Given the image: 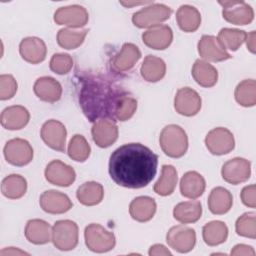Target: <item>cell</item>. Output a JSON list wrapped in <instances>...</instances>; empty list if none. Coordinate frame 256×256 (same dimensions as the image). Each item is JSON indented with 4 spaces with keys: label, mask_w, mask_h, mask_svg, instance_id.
I'll list each match as a JSON object with an SVG mask.
<instances>
[{
    "label": "cell",
    "mask_w": 256,
    "mask_h": 256,
    "mask_svg": "<svg viewBox=\"0 0 256 256\" xmlns=\"http://www.w3.org/2000/svg\"><path fill=\"white\" fill-rule=\"evenodd\" d=\"M158 156L141 143H127L109 159V174L119 186L138 189L147 186L157 172Z\"/></svg>",
    "instance_id": "1"
},
{
    "label": "cell",
    "mask_w": 256,
    "mask_h": 256,
    "mask_svg": "<svg viewBox=\"0 0 256 256\" xmlns=\"http://www.w3.org/2000/svg\"><path fill=\"white\" fill-rule=\"evenodd\" d=\"M122 94L108 80L91 76L83 79L79 103L90 122L94 123L101 118L114 119V110Z\"/></svg>",
    "instance_id": "2"
},
{
    "label": "cell",
    "mask_w": 256,
    "mask_h": 256,
    "mask_svg": "<svg viewBox=\"0 0 256 256\" xmlns=\"http://www.w3.org/2000/svg\"><path fill=\"white\" fill-rule=\"evenodd\" d=\"M162 151L171 158L182 157L188 149V137L185 130L176 124L165 126L159 137Z\"/></svg>",
    "instance_id": "3"
},
{
    "label": "cell",
    "mask_w": 256,
    "mask_h": 256,
    "mask_svg": "<svg viewBox=\"0 0 256 256\" xmlns=\"http://www.w3.org/2000/svg\"><path fill=\"white\" fill-rule=\"evenodd\" d=\"M84 238L87 248L96 253L108 252L116 244L115 235L97 223H91L86 226Z\"/></svg>",
    "instance_id": "4"
},
{
    "label": "cell",
    "mask_w": 256,
    "mask_h": 256,
    "mask_svg": "<svg viewBox=\"0 0 256 256\" xmlns=\"http://www.w3.org/2000/svg\"><path fill=\"white\" fill-rule=\"evenodd\" d=\"M78 226L74 221L59 220L54 223L51 241L57 249L62 251L74 249L78 244Z\"/></svg>",
    "instance_id": "5"
},
{
    "label": "cell",
    "mask_w": 256,
    "mask_h": 256,
    "mask_svg": "<svg viewBox=\"0 0 256 256\" xmlns=\"http://www.w3.org/2000/svg\"><path fill=\"white\" fill-rule=\"evenodd\" d=\"M172 9L161 3H151L132 16L133 24L138 28H150L170 18Z\"/></svg>",
    "instance_id": "6"
},
{
    "label": "cell",
    "mask_w": 256,
    "mask_h": 256,
    "mask_svg": "<svg viewBox=\"0 0 256 256\" xmlns=\"http://www.w3.org/2000/svg\"><path fill=\"white\" fill-rule=\"evenodd\" d=\"M223 7V18L235 25H247L254 19L253 8L242 0L218 1Z\"/></svg>",
    "instance_id": "7"
},
{
    "label": "cell",
    "mask_w": 256,
    "mask_h": 256,
    "mask_svg": "<svg viewBox=\"0 0 256 256\" xmlns=\"http://www.w3.org/2000/svg\"><path fill=\"white\" fill-rule=\"evenodd\" d=\"M4 156L8 163L14 166H25L33 159V148L22 138L9 140L4 146Z\"/></svg>",
    "instance_id": "8"
},
{
    "label": "cell",
    "mask_w": 256,
    "mask_h": 256,
    "mask_svg": "<svg viewBox=\"0 0 256 256\" xmlns=\"http://www.w3.org/2000/svg\"><path fill=\"white\" fill-rule=\"evenodd\" d=\"M205 145L213 155L228 154L234 149L235 140L232 132L224 127H217L208 132Z\"/></svg>",
    "instance_id": "9"
},
{
    "label": "cell",
    "mask_w": 256,
    "mask_h": 256,
    "mask_svg": "<svg viewBox=\"0 0 256 256\" xmlns=\"http://www.w3.org/2000/svg\"><path fill=\"white\" fill-rule=\"evenodd\" d=\"M168 245L179 253L191 251L196 243L195 230L189 226L176 225L169 229L166 235Z\"/></svg>",
    "instance_id": "10"
},
{
    "label": "cell",
    "mask_w": 256,
    "mask_h": 256,
    "mask_svg": "<svg viewBox=\"0 0 256 256\" xmlns=\"http://www.w3.org/2000/svg\"><path fill=\"white\" fill-rule=\"evenodd\" d=\"M221 175L227 183L233 185L243 183L250 178L251 162L241 157L232 158L223 164Z\"/></svg>",
    "instance_id": "11"
},
{
    "label": "cell",
    "mask_w": 256,
    "mask_h": 256,
    "mask_svg": "<svg viewBox=\"0 0 256 256\" xmlns=\"http://www.w3.org/2000/svg\"><path fill=\"white\" fill-rule=\"evenodd\" d=\"M40 135L44 143L53 150L65 151L67 131L60 121L54 119L46 121L41 127Z\"/></svg>",
    "instance_id": "12"
},
{
    "label": "cell",
    "mask_w": 256,
    "mask_h": 256,
    "mask_svg": "<svg viewBox=\"0 0 256 256\" xmlns=\"http://www.w3.org/2000/svg\"><path fill=\"white\" fill-rule=\"evenodd\" d=\"M174 108L180 115L194 116L201 109V97L190 87L180 88L174 98Z\"/></svg>",
    "instance_id": "13"
},
{
    "label": "cell",
    "mask_w": 256,
    "mask_h": 256,
    "mask_svg": "<svg viewBox=\"0 0 256 256\" xmlns=\"http://www.w3.org/2000/svg\"><path fill=\"white\" fill-rule=\"evenodd\" d=\"M89 15L87 10L80 5L60 7L54 13V21L58 25H65L70 28H80L87 24Z\"/></svg>",
    "instance_id": "14"
},
{
    "label": "cell",
    "mask_w": 256,
    "mask_h": 256,
    "mask_svg": "<svg viewBox=\"0 0 256 256\" xmlns=\"http://www.w3.org/2000/svg\"><path fill=\"white\" fill-rule=\"evenodd\" d=\"M91 134L97 146L107 148L117 140L118 127L114 119L101 118L93 123Z\"/></svg>",
    "instance_id": "15"
},
{
    "label": "cell",
    "mask_w": 256,
    "mask_h": 256,
    "mask_svg": "<svg viewBox=\"0 0 256 256\" xmlns=\"http://www.w3.org/2000/svg\"><path fill=\"white\" fill-rule=\"evenodd\" d=\"M45 178L53 185L68 187L75 181L76 173L70 165L60 160H52L45 168Z\"/></svg>",
    "instance_id": "16"
},
{
    "label": "cell",
    "mask_w": 256,
    "mask_h": 256,
    "mask_svg": "<svg viewBox=\"0 0 256 256\" xmlns=\"http://www.w3.org/2000/svg\"><path fill=\"white\" fill-rule=\"evenodd\" d=\"M197 47L199 55L208 61L221 62L232 57L220 43L218 38L212 35H203L200 38Z\"/></svg>",
    "instance_id": "17"
},
{
    "label": "cell",
    "mask_w": 256,
    "mask_h": 256,
    "mask_svg": "<svg viewBox=\"0 0 256 256\" xmlns=\"http://www.w3.org/2000/svg\"><path fill=\"white\" fill-rule=\"evenodd\" d=\"M143 43L154 50H164L173 40L172 29L168 25L158 24L150 27L142 34Z\"/></svg>",
    "instance_id": "18"
},
{
    "label": "cell",
    "mask_w": 256,
    "mask_h": 256,
    "mask_svg": "<svg viewBox=\"0 0 256 256\" xmlns=\"http://www.w3.org/2000/svg\"><path fill=\"white\" fill-rule=\"evenodd\" d=\"M40 207L43 211L50 214H62L69 211L73 204L70 198L56 190H47L43 192L39 199Z\"/></svg>",
    "instance_id": "19"
},
{
    "label": "cell",
    "mask_w": 256,
    "mask_h": 256,
    "mask_svg": "<svg viewBox=\"0 0 256 256\" xmlns=\"http://www.w3.org/2000/svg\"><path fill=\"white\" fill-rule=\"evenodd\" d=\"M140 58L141 51L139 48L133 43H125L121 50L112 58L110 66L115 73L125 72L132 69Z\"/></svg>",
    "instance_id": "20"
},
{
    "label": "cell",
    "mask_w": 256,
    "mask_h": 256,
    "mask_svg": "<svg viewBox=\"0 0 256 256\" xmlns=\"http://www.w3.org/2000/svg\"><path fill=\"white\" fill-rule=\"evenodd\" d=\"M21 57L31 64H38L45 60L47 48L44 41L38 37H26L19 45Z\"/></svg>",
    "instance_id": "21"
},
{
    "label": "cell",
    "mask_w": 256,
    "mask_h": 256,
    "mask_svg": "<svg viewBox=\"0 0 256 256\" xmlns=\"http://www.w3.org/2000/svg\"><path fill=\"white\" fill-rule=\"evenodd\" d=\"M35 95L42 101L48 103L57 102L62 95L61 84L50 76H43L38 78L33 86Z\"/></svg>",
    "instance_id": "22"
},
{
    "label": "cell",
    "mask_w": 256,
    "mask_h": 256,
    "mask_svg": "<svg viewBox=\"0 0 256 256\" xmlns=\"http://www.w3.org/2000/svg\"><path fill=\"white\" fill-rule=\"evenodd\" d=\"M1 125L8 130H19L24 128L29 120V111L21 105L6 107L1 113Z\"/></svg>",
    "instance_id": "23"
},
{
    "label": "cell",
    "mask_w": 256,
    "mask_h": 256,
    "mask_svg": "<svg viewBox=\"0 0 256 256\" xmlns=\"http://www.w3.org/2000/svg\"><path fill=\"white\" fill-rule=\"evenodd\" d=\"M25 237L33 244H46L52 239V227L41 219H31L25 226Z\"/></svg>",
    "instance_id": "24"
},
{
    "label": "cell",
    "mask_w": 256,
    "mask_h": 256,
    "mask_svg": "<svg viewBox=\"0 0 256 256\" xmlns=\"http://www.w3.org/2000/svg\"><path fill=\"white\" fill-rule=\"evenodd\" d=\"M206 182L203 176L196 171L186 172L180 180V192L189 199L200 197L205 191Z\"/></svg>",
    "instance_id": "25"
},
{
    "label": "cell",
    "mask_w": 256,
    "mask_h": 256,
    "mask_svg": "<svg viewBox=\"0 0 256 256\" xmlns=\"http://www.w3.org/2000/svg\"><path fill=\"white\" fill-rule=\"evenodd\" d=\"M156 202L149 196H139L133 199L129 205L130 216L138 222H147L153 218L156 212Z\"/></svg>",
    "instance_id": "26"
},
{
    "label": "cell",
    "mask_w": 256,
    "mask_h": 256,
    "mask_svg": "<svg viewBox=\"0 0 256 256\" xmlns=\"http://www.w3.org/2000/svg\"><path fill=\"white\" fill-rule=\"evenodd\" d=\"M233 204V196L224 187H215L211 190L208 197V208L215 215L227 213Z\"/></svg>",
    "instance_id": "27"
},
{
    "label": "cell",
    "mask_w": 256,
    "mask_h": 256,
    "mask_svg": "<svg viewBox=\"0 0 256 256\" xmlns=\"http://www.w3.org/2000/svg\"><path fill=\"white\" fill-rule=\"evenodd\" d=\"M192 76L194 80L202 87H213L218 80L216 68L205 60L197 59L192 67Z\"/></svg>",
    "instance_id": "28"
},
{
    "label": "cell",
    "mask_w": 256,
    "mask_h": 256,
    "mask_svg": "<svg viewBox=\"0 0 256 256\" xmlns=\"http://www.w3.org/2000/svg\"><path fill=\"white\" fill-rule=\"evenodd\" d=\"M202 215V205L197 200H190L178 203L173 209L174 218L183 224L194 223Z\"/></svg>",
    "instance_id": "29"
},
{
    "label": "cell",
    "mask_w": 256,
    "mask_h": 256,
    "mask_svg": "<svg viewBox=\"0 0 256 256\" xmlns=\"http://www.w3.org/2000/svg\"><path fill=\"white\" fill-rule=\"evenodd\" d=\"M78 201L85 206L99 204L104 197L103 186L95 181H88L80 185L76 192Z\"/></svg>",
    "instance_id": "30"
},
{
    "label": "cell",
    "mask_w": 256,
    "mask_h": 256,
    "mask_svg": "<svg viewBox=\"0 0 256 256\" xmlns=\"http://www.w3.org/2000/svg\"><path fill=\"white\" fill-rule=\"evenodd\" d=\"M176 20L182 31L194 32L201 24V14L191 5H182L176 12Z\"/></svg>",
    "instance_id": "31"
},
{
    "label": "cell",
    "mask_w": 256,
    "mask_h": 256,
    "mask_svg": "<svg viewBox=\"0 0 256 256\" xmlns=\"http://www.w3.org/2000/svg\"><path fill=\"white\" fill-rule=\"evenodd\" d=\"M141 76L148 82L161 80L166 73V64L163 59L153 55H147L140 68Z\"/></svg>",
    "instance_id": "32"
},
{
    "label": "cell",
    "mask_w": 256,
    "mask_h": 256,
    "mask_svg": "<svg viewBox=\"0 0 256 256\" xmlns=\"http://www.w3.org/2000/svg\"><path fill=\"white\" fill-rule=\"evenodd\" d=\"M202 236L207 245L217 246L226 241L228 237V227L222 221H211L203 226Z\"/></svg>",
    "instance_id": "33"
},
{
    "label": "cell",
    "mask_w": 256,
    "mask_h": 256,
    "mask_svg": "<svg viewBox=\"0 0 256 256\" xmlns=\"http://www.w3.org/2000/svg\"><path fill=\"white\" fill-rule=\"evenodd\" d=\"M177 171L172 165H163L161 175L154 184V192L160 196H168L175 190L177 184Z\"/></svg>",
    "instance_id": "34"
},
{
    "label": "cell",
    "mask_w": 256,
    "mask_h": 256,
    "mask_svg": "<svg viewBox=\"0 0 256 256\" xmlns=\"http://www.w3.org/2000/svg\"><path fill=\"white\" fill-rule=\"evenodd\" d=\"M26 191L27 181L19 174L8 175L2 180L1 192L9 199H19L25 195Z\"/></svg>",
    "instance_id": "35"
},
{
    "label": "cell",
    "mask_w": 256,
    "mask_h": 256,
    "mask_svg": "<svg viewBox=\"0 0 256 256\" xmlns=\"http://www.w3.org/2000/svg\"><path fill=\"white\" fill-rule=\"evenodd\" d=\"M87 33V29L73 30L71 28H62L57 33V42L64 49H76L84 42Z\"/></svg>",
    "instance_id": "36"
},
{
    "label": "cell",
    "mask_w": 256,
    "mask_h": 256,
    "mask_svg": "<svg viewBox=\"0 0 256 256\" xmlns=\"http://www.w3.org/2000/svg\"><path fill=\"white\" fill-rule=\"evenodd\" d=\"M235 99L243 107H251L256 104V82L254 79L241 81L235 88Z\"/></svg>",
    "instance_id": "37"
},
{
    "label": "cell",
    "mask_w": 256,
    "mask_h": 256,
    "mask_svg": "<svg viewBox=\"0 0 256 256\" xmlns=\"http://www.w3.org/2000/svg\"><path fill=\"white\" fill-rule=\"evenodd\" d=\"M247 33L235 28H222L218 33V40L226 49L236 51L246 40Z\"/></svg>",
    "instance_id": "38"
},
{
    "label": "cell",
    "mask_w": 256,
    "mask_h": 256,
    "mask_svg": "<svg viewBox=\"0 0 256 256\" xmlns=\"http://www.w3.org/2000/svg\"><path fill=\"white\" fill-rule=\"evenodd\" d=\"M90 145L84 136L76 134L71 138L68 144L67 153L72 160L77 162H84L90 156Z\"/></svg>",
    "instance_id": "39"
},
{
    "label": "cell",
    "mask_w": 256,
    "mask_h": 256,
    "mask_svg": "<svg viewBox=\"0 0 256 256\" xmlns=\"http://www.w3.org/2000/svg\"><path fill=\"white\" fill-rule=\"evenodd\" d=\"M137 109V101L132 96L123 93L116 104L114 110V119L119 121L129 120Z\"/></svg>",
    "instance_id": "40"
},
{
    "label": "cell",
    "mask_w": 256,
    "mask_h": 256,
    "mask_svg": "<svg viewBox=\"0 0 256 256\" xmlns=\"http://www.w3.org/2000/svg\"><path fill=\"white\" fill-rule=\"evenodd\" d=\"M235 230L238 235L251 239L256 238V213L246 212L242 214L235 223Z\"/></svg>",
    "instance_id": "41"
},
{
    "label": "cell",
    "mask_w": 256,
    "mask_h": 256,
    "mask_svg": "<svg viewBox=\"0 0 256 256\" xmlns=\"http://www.w3.org/2000/svg\"><path fill=\"white\" fill-rule=\"evenodd\" d=\"M50 69L56 74L63 75L67 74L73 66V59L69 54L56 53L50 60Z\"/></svg>",
    "instance_id": "42"
},
{
    "label": "cell",
    "mask_w": 256,
    "mask_h": 256,
    "mask_svg": "<svg viewBox=\"0 0 256 256\" xmlns=\"http://www.w3.org/2000/svg\"><path fill=\"white\" fill-rule=\"evenodd\" d=\"M17 92V82L11 74H2L0 76V99L8 100Z\"/></svg>",
    "instance_id": "43"
},
{
    "label": "cell",
    "mask_w": 256,
    "mask_h": 256,
    "mask_svg": "<svg viewBox=\"0 0 256 256\" xmlns=\"http://www.w3.org/2000/svg\"><path fill=\"white\" fill-rule=\"evenodd\" d=\"M255 192H256V186L254 184L245 186L240 194L242 203L246 205L247 207L255 208L256 207V200H255Z\"/></svg>",
    "instance_id": "44"
},
{
    "label": "cell",
    "mask_w": 256,
    "mask_h": 256,
    "mask_svg": "<svg viewBox=\"0 0 256 256\" xmlns=\"http://www.w3.org/2000/svg\"><path fill=\"white\" fill-rule=\"evenodd\" d=\"M231 255L233 256H241V255H245V256H254L255 255V250L253 249L252 246L246 245V244H237L233 247V249L231 250Z\"/></svg>",
    "instance_id": "45"
},
{
    "label": "cell",
    "mask_w": 256,
    "mask_h": 256,
    "mask_svg": "<svg viewBox=\"0 0 256 256\" xmlns=\"http://www.w3.org/2000/svg\"><path fill=\"white\" fill-rule=\"evenodd\" d=\"M148 254L150 256H171L172 253L162 244H154L149 248Z\"/></svg>",
    "instance_id": "46"
},
{
    "label": "cell",
    "mask_w": 256,
    "mask_h": 256,
    "mask_svg": "<svg viewBox=\"0 0 256 256\" xmlns=\"http://www.w3.org/2000/svg\"><path fill=\"white\" fill-rule=\"evenodd\" d=\"M0 255H29V253L22 251L18 248H14V247H8V248H4L0 251Z\"/></svg>",
    "instance_id": "47"
},
{
    "label": "cell",
    "mask_w": 256,
    "mask_h": 256,
    "mask_svg": "<svg viewBox=\"0 0 256 256\" xmlns=\"http://www.w3.org/2000/svg\"><path fill=\"white\" fill-rule=\"evenodd\" d=\"M245 41H246L247 49L254 54L255 53V31H251L249 34H247Z\"/></svg>",
    "instance_id": "48"
},
{
    "label": "cell",
    "mask_w": 256,
    "mask_h": 256,
    "mask_svg": "<svg viewBox=\"0 0 256 256\" xmlns=\"http://www.w3.org/2000/svg\"><path fill=\"white\" fill-rule=\"evenodd\" d=\"M153 2L151 1H141V2H131V1H128V2H125V1H120V4H122L123 6L125 7H131V6H138V5H142V4H151Z\"/></svg>",
    "instance_id": "49"
}]
</instances>
